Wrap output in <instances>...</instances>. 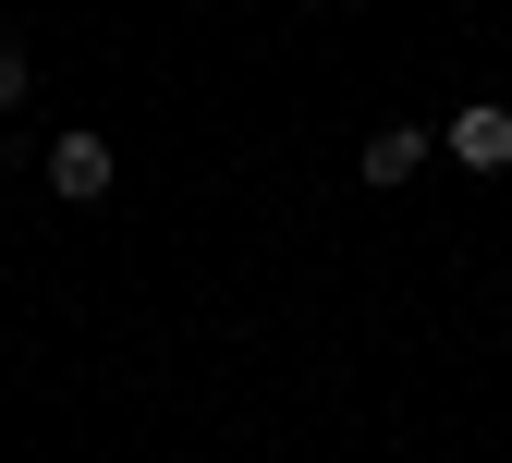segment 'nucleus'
Wrapping results in <instances>:
<instances>
[{"label": "nucleus", "mask_w": 512, "mask_h": 463, "mask_svg": "<svg viewBox=\"0 0 512 463\" xmlns=\"http://www.w3.org/2000/svg\"><path fill=\"white\" fill-rule=\"evenodd\" d=\"M13 98H25V49L0 37V110H13Z\"/></svg>", "instance_id": "20e7f679"}, {"label": "nucleus", "mask_w": 512, "mask_h": 463, "mask_svg": "<svg viewBox=\"0 0 512 463\" xmlns=\"http://www.w3.org/2000/svg\"><path fill=\"white\" fill-rule=\"evenodd\" d=\"M427 171V122H391V135H366V183H415Z\"/></svg>", "instance_id": "7ed1b4c3"}, {"label": "nucleus", "mask_w": 512, "mask_h": 463, "mask_svg": "<svg viewBox=\"0 0 512 463\" xmlns=\"http://www.w3.org/2000/svg\"><path fill=\"white\" fill-rule=\"evenodd\" d=\"M452 159H464V171H500V159H512V110H500V98L452 110Z\"/></svg>", "instance_id": "f257e3e1"}, {"label": "nucleus", "mask_w": 512, "mask_h": 463, "mask_svg": "<svg viewBox=\"0 0 512 463\" xmlns=\"http://www.w3.org/2000/svg\"><path fill=\"white\" fill-rule=\"evenodd\" d=\"M49 195H74V208L110 195V147H98V135H61V147H49Z\"/></svg>", "instance_id": "f03ea898"}]
</instances>
